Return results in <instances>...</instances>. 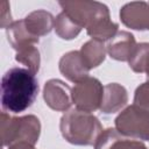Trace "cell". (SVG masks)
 Listing matches in <instances>:
<instances>
[{
    "instance_id": "cell-5",
    "label": "cell",
    "mask_w": 149,
    "mask_h": 149,
    "mask_svg": "<svg viewBox=\"0 0 149 149\" xmlns=\"http://www.w3.org/2000/svg\"><path fill=\"white\" fill-rule=\"evenodd\" d=\"M115 129L125 136L149 141V109L135 104L126 107L115 118Z\"/></svg>"
},
{
    "instance_id": "cell-12",
    "label": "cell",
    "mask_w": 149,
    "mask_h": 149,
    "mask_svg": "<svg viewBox=\"0 0 149 149\" xmlns=\"http://www.w3.org/2000/svg\"><path fill=\"white\" fill-rule=\"evenodd\" d=\"M128 102V93L125 86L111 83L104 86V95L100 111L105 114H113L121 111Z\"/></svg>"
},
{
    "instance_id": "cell-8",
    "label": "cell",
    "mask_w": 149,
    "mask_h": 149,
    "mask_svg": "<svg viewBox=\"0 0 149 149\" xmlns=\"http://www.w3.org/2000/svg\"><path fill=\"white\" fill-rule=\"evenodd\" d=\"M121 22L135 30H149V2L133 1L120 9Z\"/></svg>"
},
{
    "instance_id": "cell-18",
    "label": "cell",
    "mask_w": 149,
    "mask_h": 149,
    "mask_svg": "<svg viewBox=\"0 0 149 149\" xmlns=\"http://www.w3.org/2000/svg\"><path fill=\"white\" fill-rule=\"evenodd\" d=\"M15 61L23 64L28 70H30L34 73H37L40 70L41 57L40 51L35 45H29L16 51Z\"/></svg>"
},
{
    "instance_id": "cell-10",
    "label": "cell",
    "mask_w": 149,
    "mask_h": 149,
    "mask_svg": "<svg viewBox=\"0 0 149 149\" xmlns=\"http://www.w3.org/2000/svg\"><path fill=\"white\" fill-rule=\"evenodd\" d=\"M61 73L70 81L78 83L88 76L90 69L85 64L80 51L72 50L62 56L58 63Z\"/></svg>"
},
{
    "instance_id": "cell-16",
    "label": "cell",
    "mask_w": 149,
    "mask_h": 149,
    "mask_svg": "<svg viewBox=\"0 0 149 149\" xmlns=\"http://www.w3.org/2000/svg\"><path fill=\"white\" fill-rule=\"evenodd\" d=\"M56 34L62 40H72L76 38L79 33L81 31V27H79L66 13L63 10L55 17V24H54Z\"/></svg>"
},
{
    "instance_id": "cell-9",
    "label": "cell",
    "mask_w": 149,
    "mask_h": 149,
    "mask_svg": "<svg viewBox=\"0 0 149 149\" xmlns=\"http://www.w3.org/2000/svg\"><path fill=\"white\" fill-rule=\"evenodd\" d=\"M94 149H148L140 140L122 135L115 128L102 130L94 143Z\"/></svg>"
},
{
    "instance_id": "cell-4",
    "label": "cell",
    "mask_w": 149,
    "mask_h": 149,
    "mask_svg": "<svg viewBox=\"0 0 149 149\" xmlns=\"http://www.w3.org/2000/svg\"><path fill=\"white\" fill-rule=\"evenodd\" d=\"M41 134V122L35 115L10 116L6 112L1 113V140L3 147L26 142L35 146Z\"/></svg>"
},
{
    "instance_id": "cell-13",
    "label": "cell",
    "mask_w": 149,
    "mask_h": 149,
    "mask_svg": "<svg viewBox=\"0 0 149 149\" xmlns=\"http://www.w3.org/2000/svg\"><path fill=\"white\" fill-rule=\"evenodd\" d=\"M22 20L29 34L38 40L41 36L48 35L55 24L54 15L50 12H47L44 9L34 10Z\"/></svg>"
},
{
    "instance_id": "cell-15",
    "label": "cell",
    "mask_w": 149,
    "mask_h": 149,
    "mask_svg": "<svg viewBox=\"0 0 149 149\" xmlns=\"http://www.w3.org/2000/svg\"><path fill=\"white\" fill-rule=\"evenodd\" d=\"M80 55L87 65V68L91 70L93 68L99 66L106 57V47L104 42L97 41V40H90L86 43L83 44L81 49L79 50Z\"/></svg>"
},
{
    "instance_id": "cell-14",
    "label": "cell",
    "mask_w": 149,
    "mask_h": 149,
    "mask_svg": "<svg viewBox=\"0 0 149 149\" xmlns=\"http://www.w3.org/2000/svg\"><path fill=\"white\" fill-rule=\"evenodd\" d=\"M6 35L9 44L12 45L13 49L19 51L20 49H23L29 45H35L38 43V38L34 37L33 35L29 34L27 30L23 20L14 21L7 29H6Z\"/></svg>"
},
{
    "instance_id": "cell-2",
    "label": "cell",
    "mask_w": 149,
    "mask_h": 149,
    "mask_svg": "<svg viewBox=\"0 0 149 149\" xmlns=\"http://www.w3.org/2000/svg\"><path fill=\"white\" fill-rule=\"evenodd\" d=\"M38 93V81L27 68H12L1 79V107L3 112L21 113L29 108Z\"/></svg>"
},
{
    "instance_id": "cell-20",
    "label": "cell",
    "mask_w": 149,
    "mask_h": 149,
    "mask_svg": "<svg viewBox=\"0 0 149 149\" xmlns=\"http://www.w3.org/2000/svg\"><path fill=\"white\" fill-rule=\"evenodd\" d=\"M14 21L12 20L9 3L7 1H1L0 3V27L7 29Z\"/></svg>"
},
{
    "instance_id": "cell-19",
    "label": "cell",
    "mask_w": 149,
    "mask_h": 149,
    "mask_svg": "<svg viewBox=\"0 0 149 149\" xmlns=\"http://www.w3.org/2000/svg\"><path fill=\"white\" fill-rule=\"evenodd\" d=\"M134 104L142 108L149 109V80L141 84L135 90Z\"/></svg>"
},
{
    "instance_id": "cell-1",
    "label": "cell",
    "mask_w": 149,
    "mask_h": 149,
    "mask_svg": "<svg viewBox=\"0 0 149 149\" xmlns=\"http://www.w3.org/2000/svg\"><path fill=\"white\" fill-rule=\"evenodd\" d=\"M66 13L79 27L86 28L92 40L109 41L119 30V24L111 20L108 7L99 1H65L59 2Z\"/></svg>"
},
{
    "instance_id": "cell-3",
    "label": "cell",
    "mask_w": 149,
    "mask_h": 149,
    "mask_svg": "<svg viewBox=\"0 0 149 149\" xmlns=\"http://www.w3.org/2000/svg\"><path fill=\"white\" fill-rule=\"evenodd\" d=\"M59 129L62 136L74 146H94L104 130L97 116L76 107L63 114L59 122Z\"/></svg>"
},
{
    "instance_id": "cell-7",
    "label": "cell",
    "mask_w": 149,
    "mask_h": 149,
    "mask_svg": "<svg viewBox=\"0 0 149 149\" xmlns=\"http://www.w3.org/2000/svg\"><path fill=\"white\" fill-rule=\"evenodd\" d=\"M43 99L45 104L56 112H66L71 104V88L59 79H50L44 84Z\"/></svg>"
},
{
    "instance_id": "cell-11",
    "label": "cell",
    "mask_w": 149,
    "mask_h": 149,
    "mask_svg": "<svg viewBox=\"0 0 149 149\" xmlns=\"http://www.w3.org/2000/svg\"><path fill=\"white\" fill-rule=\"evenodd\" d=\"M137 43L132 33L121 30L118 31L109 41H107L106 50L111 58L121 62H128L132 57Z\"/></svg>"
},
{
    "instance_id": "cell-21",
    "label": "cell",
    "mask_w": 149,
    "mask_h": 149,
    "mask_svg": "<svg viewBox=\"0 0 149 149\" xmlns=\"http://www.w3.org/2000/svg\"><path fill=\"white\" fill-rule=\"evenodd\" d=\"M8 149H35V147L33 144L26 143V142H21V143H16L14 146L8 147Z\"/></svg>"
},
{
    "instance_id": "cell-17",
    "label": "cell",
    "mask_w": 149,
    "mask_h": 149,
    "mask_svg": "<svg viewBox=\"0 0 149 149\" xmlns=\"http://www.w3.org/2000/svg\"><path fill=\"white\" fill-rule=\"evenodd\" d=\"M129 68L136 73H146L149 80V43H139L128 61Z\"/></svg>"
},
{
    "instance_id": "cell-6",
    "label": "cell",
    "mask_w": 149,
    "mask_h": 149,
    "mask_svg": "<svg viewBox=\"0 0 149 149\" xmlns=\"http://www.w3.org/2000/svg\"><path fill=\"white\" fill-rule=\"evenodd\" d=\"M102 95V84L99 79L90 76L76 83V85L71 88V99L76 108L88 113L100 109Z\"/></svg>"
}]
</instances>
